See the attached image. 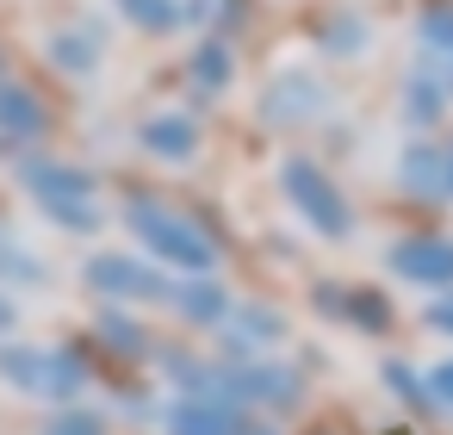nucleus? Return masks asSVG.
Segmentation results:
<instances>
[{
	"mask_svg": "<svg viewBox=\"0 0 453 435\" xmlns=\"http://www.w3.org/2000/svg\"><path fill=\"white\" fill-rule=\"evenodd\" d=\"M88 280H94V286H106V292H162V280H156L150 268L119 261V255H112V261H94V268H88Z\"/></svg>",
	"mask_w": 453,
	"mask_h": 435,
	"instance_id": "nucleus-4",
	"label": "nucleus"
},
{
	"mask_svg": "<svg viewBox=\"0 0 453 435\" xmlns=\"http://www.w3.org/2000/svg\"><path fill=\"white\" fill-rule=\"evenodd\" d=\"M286 193L298 199V212H304V218H311L317 230H329V237H335V230L348 224V212L335 206V193H329V181H323L317 168H304V162H292V168H286Z\"/></svg>",
	"mask_w": 453,
	"mask_h": 435,
	"instance_id": "nucleus-2",
	"label": "nucleus"
},
{
	"mask_svg": "<svg viewBox=\"0 0 453 435\" xmlns=\"http://www.w3.org/2000/svg\"><path fill=\"white\" fill-rule=\"evenodd\" d=\"M180 435H255V429H236V423L218 416V410H187V416H180Z\"/></svg>",
	"mask_w": 453,
	"mask_h": 435,
	"instance_id": "nucleus-5",
	"label": "nucleus"
},
{
	"mask_svg": "<svg viewBox=\"0 0 453 435\" xmlns=\"http://www.w3.org/2000/svg\"><path fill=\"white\" fill-rule=\"evenodd\" d=\"M434 385H441V392L453 398V367H441V373H434Z\"/></svg>",
	"mask_w": 453,
	"mask_h": 435,
	"instance_id": "nucleus-8",
	"label": "nucleus"
},
{
	"mask_svg": "<svg viewBox=\"0 0 453 435\" xmlns=\"http://www.w3.org/2000/svg\"><path fill=\"white\" fill-rule=\"evenodd\" d=\"M150 144H162V156H187L193 150V131L187 125H150Z\"/></svg>",
	"mask_w": 453,
	"mask_h": 435,
	"instance_id": "nucleus-6",
	"label": "nucleus"
},
{
	"mask_svg": "<svg viewBox=\"0 0 453 435\" xmlns=\"http://www.w3.org/2000/svg\"><path fill=\"white\" fill-rule=\"evenodd\" d=\"M131 230H137L156 255H168V261L211 268V243H205L187 218H174V212H162V206H137V212H131Z\"/></svg>",
	"mask_w": 453,
	"mask_h": 435,
	"instance_id": "nucleus-1",
	"label": "nucleus"
},
{
	"mask_svg": "<svg viewBox=\"0 0 453 435\" xmlns=\"http://www.w3.org/2000/svg\"><path fill=\"white\" fill-rule=\"evenodd\" d=\"M391 268L410 280H453V243H410L391 255Z\"/></svg>",
	"mask_w": 453,
	"mask_h": 435,
	"instance_id": "nucleus-3",
	"label": "nucleus"
},
{
	"mask_svg": "<svg viewBox=\"0 0 453 435\" xmlns=\"http://www.w3.org/2000/svg\"><path fill=\"white\" fill-rule=\"evenodd\" d=\"M180 305H187V311H193V317H218V311H224V305H218V292H211V286H199V292H187V299H180Z\"/></svg>",
	"mask_w": 453,
	"mask_h": 435,
	"instance_id": "nucleus-7",
	"label": "nucleus"
}]
</instances>
